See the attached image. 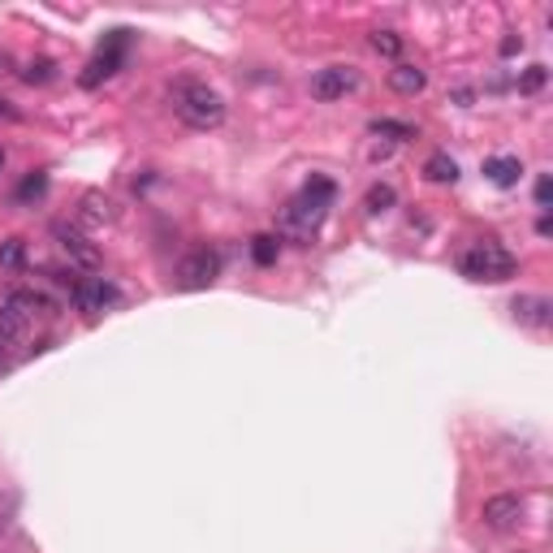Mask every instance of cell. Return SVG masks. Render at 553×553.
<instances>
[{
    "instance_id": "21",
    "label": "cell",
    "mask_w": 553,
    "mask_h": 553,
    "mask_svg": "<svg viewBox=\"0 0 553 553\" xmlns=\"http://www.w3.org/2000/svg\"><path fill=\"white\" fill-rule=\"evenodd\" d=\"M545 82H549V69H545V66H527V69H523V78H519V91H523V96H537Z\"/></svg>"
},
{
    "instance_id": "3",
    "label": "cell",
    "mask_w": 553,
    "mask_h": 553,
    "mask_svg": "<svg viewBox=\"0 0 553 553\" xmlns=\"http://www.w3.org/2000/svg\"><path fill=\"white\" fill-rule=\"evenodd\" d=\"M52 298L39 290H26V286H9V290H0V333H14L22 338L26 329H35L39 320H48L52 316Z\"/></svg>"
},
{
    "instance_id": "23",
    "label": "cell",
    "mask_w": 553,
    "mask_h": 553,
    "mask_svg": "<svg viewBox=\"0 0 553 553\" xmlns=\"http://www.w3.org/2000/svg\"><path fill=\"white\" fill-rule=\"evenodd\" d=\"M22 78L31 82V87H44V82L57 78V66H52V61H31V66L22 69Z\"/></svg>"
},
{
    "instance_id": "13",
    "label": "cell",
    "mask_w": 553,
    "mask_h": 553,
    "mask_svg": "<svg viewBox=\"0 0 553 553\" xmlns=\"http://www.w3.org/2000/svg\"><path fill=\"white\" fill-rule=\"evenodd\" d=\"M82 221H91V225H113L117 203L104 195V191H87V195H82Z\"/></svg>"
},
{
    "instance_id": "27",
    "label": "cell",
    "mask_w": 553,
    "mask_h": 553,
    "mask_svg": "<svg viewBox=\"0 0 553 553\" xmlns=\"http://www.w3.org/2000/svg\"><path fill=\"white\" fill-rule=\"evenodd\" d=\"M0 121H17V109L9 99H0Z\"/></svg>"
},
{
    "instance_id": "14",
    "label": "cell",
    "mask_w": 553,
    "mask_h": 553,
    "mask_svg": "<svg viewBox=\"0 0 553 553\" xmlns=\"http://www.w3.org/2000/svg\"><path fill=\"white\" fill-rule=\"evenodd\" d=\"M390 87L398 96H420L423 87H428V74L420 66H393L390 69Z\"/></svg>"
},
{
    "instance_id": "5",
    "label": "cell",
    "mask_w": 553,
    "mask_h": 553,
    "mask_svg": "<svg viewBox=\"0 0 553 553\" xmlns=\"http://www.w3.org/2000/svg\"><path fill=\"white\" fill-rule=\"evenodd\" d=\"M126 52H130V31H109L104 44L96 48V57L87 61V69L78 74V87L82 91H96L99 82H109L117 69L126 66Z\"/></svg>"
},
{
    "instance_id": "12",
    "label": "cell",
    "mask_w": 553,
    "mask_h": 553,
    "mask_svg": "<svg viewBox=\"0 0 553 553\" xmlns=\"http://www.w3.org/2000/svg\"><path fill=\"white\" fill-rule=\"evenodd\" d=\"M485 178L493 182V186L510 191V186H519V178H523V161H519V156H488V161H485Z\"/></svg>"
},
{
    "instance_id": "11",
    "label": "cell",
    "mask_w": 553,
    "mask_h": 553,
    "mask_svg": "<svg viewBox=\"0 0 553 553\" xmlns=\"http://www.w3.org/2000/svg\"><path fill=\"white\" fill-rule=\"evenodd\" d=\"M510 311H515L519 325H532V329H549V320H553V303L545 294H519L510 303Z\"/></svg>"
},
{
    "instance_id": "22",
    "label": "cell",
    "mask_w": 553,
    "mask_h": 553,
    "mask_svg": "<svg viewBox=\"0 0 553 553\" xmlns=\"http://www.w3.org/2000/svg\"><path fill=\"white\" fill-rule=\"evenodd\" d=\"M372 52H381V57H398V52H402V35L372 31Z\"/></svg>"
},
{
    "instance_id": "19",
    "label": "cell",
    "mask_w": 553,
    "mask_h": 553,
    "mask_svg": "<svg viewBox=\"0 0 553 553\" xmlns=\"http://www.w3.org/2000/svg\"><path fill=\"white\" fill-rule=\"evenodd\" d=\"M22 264H26V243H22V238H5V243H0V268H5V273H17Z\"/></svg>"
},
{
    "instance_id": "26",
    "label": "cell",
    "mask_w": 553,
    "mask_h": 553,
    "mask_svg": "<svg viewBox=\"0 0 553 553\" xmlns=\"http://www.w3.org/2000/svg\"><path fill=\"white\" fill-rule=\"evenodd\" d=\"M515 52H523V39H519V35H506V39H502V57H515Z\"/></svg>"
},
{
    "instance_id": "6",
    "label": "cell",
    "mask_w": 553,
    "mask_h": 553,
    "mask_svg": "<svg viewBox=\"0 0 553 553\" xmlns=\"http://www.w3.org/2000/svg\"><path fill=\"white\" fill-rule=\"evenodd\" d=\"M216 276H221V256L208 251V246H199V251H191L178 264V290H208Z\"/></svg>"
},
{
    "instance_id": "24",
    "label": "cell",
    "mask_w": 553,
    "mask_h": 553,
    "mask_svg": "<svg viewBox=\"0 0 553 553\" xmlns=\"http://www.w3.org/2000/svg\"><path fill=\"white\" fill-rule=\"evenodd\" d=\"M17 338L14 333H0V372H9V368H14V359H17Z\"/></svg>"
},
{
    "instance_id": "17",
    "label": "cell",
    "mask_w": 553,
    "mask_h": 553,
    "mask_svg": "<svg viewBox=\"0 0 553 553\" xmlns=\"http://www.w3.org/2000/svg\"><path fill=\"white\" fill-rule=\"evenodd\" d=\"M393 203H398V191H393L390 182H376V186H368V195H363V208L372 212V216L390 212Z\"/></svg>"
},
{
    "instance_id": "8",
    "label": "cell",
    "mask_w": 553,
    "mask_h": 553,
    "mask_svg": "<svg viewBox=\"0 0 553 553\" xmlns=\"http://www.w3.org/2000/svg\"><path fill=\"white\" fill-rule=\"evenodd\" d=\"M69 298L78 303V311H109L113 303H121V290L113 281H104V276H78Z\"/></svg>"
},
{
    "instance_id": "7",
    "label": "cell",
    "mask_w": 553,
    "mask_h": 553,
    "mask_svg": "<svg viewBox=\"0 0 553 553\" xmlns=\"http://www.w3.org/2000/svg\"><path fill=\"white\" fill-rule=\"evenodd\" d=\"M359 87V69L355 66H325L311 74V96L320 104H333V99H346Z\"/></svg>"
},
{
    "instance_id": "16",
    "label": "cell",
    "mask_w": 553,
    "mask_h": 553,
    "mask_svg": "<svg viewBox=\"0 0 553 553\" xmlns=\"http://www.w3.org/2000/svg\"><path fill=\"white\" fill-rule=\"evenodd\" d=\"M423 178L437 182V186H454V182H458V164L450 161L445 151H437V156H428V161H423Z\"/></svg>"
},
{
    "instance_id": "4",
    "label": "cell",
    "mask_w": 553,
    "mask_h": 553,
    "mask_svg": "<svg viewBox=\"0 0 553 553\" xmlns=\"http://www.w3.org/2000/svg\"><path fill=\"white\" fill-rule=\"evenodd\" d=\"M458 268H463V276H472V281H506V276H515L519 260L502 243H475L472 251H463Z\"/></svg>"
},
{
    "instance_id": "1",
    "label": "cell",
    "mask_w": 553,
    "mask_h": 553,
    "mask_svg": "<svg viewBox=\"0 0 553 553\" xmlns=\"http://www.w3.org/2000/svg\"><path fill=\"white\" fill-rule=\"evenodd\" d=\"M169 109L178 117L182 126L191 130H221L225 126V99L216 87L199 78H178L169 87Z\"/></svg>"
},
{
    "instance_id": "25",
    "label": "cell",
    "mask_w": 553,
    "mask_h": 553,
    "mask_svg": "<svg viewBox=\"0 0 553 553\" xmlns=\"http://www.w3.org/2000/svg\"><path fill=\"white\" fill-rule=\"evenodd\" d=\"M549 199H553V182H549V173H540L537 178V203L540 208H549Z\"/></svg>"
},
{
    "instance_id": "10",
    "label": "cell",
    "mask_w": 553,
    "mask_h": 553,
    "mask_svg": "<svg viewBox=\"0 0 553 553\" xmlns=\"http://www.w3.org/2000/svg\"><path fill=\"white\" fill-rule=\"evenodd\" d=\"M523 497L519 493H497V497H488L485 510H480V519L488 523V527H497V532H510V527H519L523 519Z\"/></svg>"
},
{
    "instance_id": "18",
    "label": "cell",
    "mask_w": 553,
    "mask_h": 553,
    "mask_svg": "<svg viewBox=\"0 0 553 553\" xmlns=\"http://www.w3.org/2000/svg\"><path fill=\"white\" fill-rule=\"evenodd\" d=\"M44 191H48V173L44 169H35V173H26L22 178V186H17V203H31V199H44Z\"/></svg>"
},
{
    "instance_id": "9",
    "label": "cell",
    "mask_w": 553,
    "mask_h": 553,
    "mask_svg": "<svg viewBox=\"0 0 553 553\" xmlns=\"http://www.w3.org/2000/svg\"><path fill=\"white\" fill-rule=\"evenodd\" d=\"M52 238H57V246H61V251L69 256V264H78V268H91V273L99 268V246L91 243V238H82L74 225L57 221V225H52Z\"/></svg>"
},
{
    "instance_id": "15",
    "label": "cell",
    "mask_w": 553,
    "mask_h": 553,
    "mask_svg": "<svg viewBox=\"0 0 553 553\" xmlns=\"http://www.w3.org/2000/svg\"><path fill=\"white\" fill-rule=\"evenodd\" d=\"M368 130H372L376 139H385V143H411V139H415V126H411V121H393V117H376Z\"/></svg>"
},
{
    "instance_id": "20",
    "label": "cell",
    "mask_w": 553,
    "mask_h": 553,
    "mask_svg": "<svg viewBox=\"0 0 553 553\" xmlns=\"http://www.w3.org/2000/svg\"><path fill=\"white\" fill-rule=\"evenodd\" d=\"M276 251H281V243H276L273 234H260V238H251V260L260 264V268L276 264Z\"/></svg>"
},
{
    "instance_id": "2",
    "label": "cell",
    "mask_w": 553,
    "mask_h": 553,
    "mask_svg": "<svg viewBox=\"0 0 553 553\" xmlns=\"http://www.w3.org/2000/svg\"><path fill=\"white\" fill-rule=\"evenodd\" d=\"M333 199H338V186H333V182H329V178H311L308 186L294 195L290 208H286V229L298 234V238H311L316 229L325 225Z\"/></svg>"
},
{
    "instance_id": "28",
    "label": "cell",
    "mask_w": 553,
    "mask_h": 553,
    "mask_svg": "<svg viewBox=\"0 0 553 553\" xmlns=\"http://www.w3.org/2000/svg\"><path fill=\"white\" fill-rule=\"evenodd\" d=\"M0 169H5V151H0Z\"/></svg>"
}]
</instances>
